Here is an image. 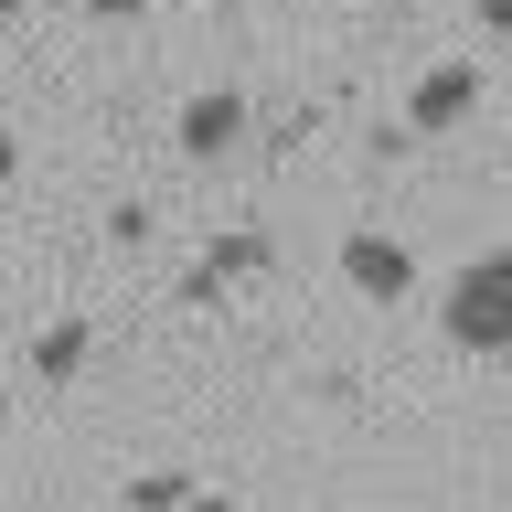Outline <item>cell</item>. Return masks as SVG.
Returning <instances> with one entry per match:
<instances>
[{"label": "cell", "mask_w": 512, "mask_h": 512, "mask_svg": "<svg viewBox=\"0 0 512 512\" xmlns=\"http://www.w3.org/2000/svg\"><path fill=\"white\" fill-rule=\"evenodd\" d=\"M438 320H448V342H459V352H512V246L470 256V267L448 278Z\"/></svg>", "instance_id": "1"}, {"label": "cell", "mask_w": 512, "mask_h": 512, "mask_svg": "<svg viewBox=\"0 0 512 512\" xmlns=\"http://www.w3.org/2000/svg\"><path fill=\"white\" fill-rule=\"evenodd\" d=\"M342 278L363 288V299H406L416 267H406V246H395V235H352V246H342Z\"/></svg>", "instance_id": "2"}, {"label": "cell", "mask_w": 512, "mask_h": 512, "mask_svg": "<svg viewBox=\"0 0 512 512\" xmlns=\"http://www.w3.org/2000/svg\"><path fill=\"white\" fill-rule=\"evenodd\" d=\"M235 139H246V96H235V86H214V96H192V107H182V150L192 160L235 150Z\"/></svg>", "instance_id": "3"}, {"label": "cell", "mask_w": 512, "mask_h": 512, "mask_svg": "<svg viewBox=\"0 0 512 512\" xmlns=\"http://www.w3.org/2000/svg\"><path fill=\"white\" fill-rule=\"evenodd\" d=\"M470 107H480V75H470V64H438V75L406 96V118H416V128H459Z\"/></svg>", "instance_id": "4"}, {"label": "cell", "mask_w": 512, "mask_h": 512, "mask_svg": "<svg viewBox=\"0 0 512 512\" xmlns=\"http://www.w3.org/2000/svg\"><path fill=\"white\" fill-rule=\"evenodd\" d=\"M86 342H96V331H86V320H54V331H43V352H32V363H43V374H75V363H86Z\"/></svg>", "instance_id": "5"}, {"label": "cell", "mask_w": 512, "mask_h": 512, "mask_svg": "<svg viewBox=\"0 0 512 512\" xmlns=\"http://www.w3.org/2000/svg\"><path fill=\"white\" fill-rule=\"evenodd\" d=\"M480 11V32H512V0H470Z\"/></svg>", "instance_id": "6"}, {"label": "cell", "mask_w": 512, "mask_h": 512, "mask_svg": "<svg viewBox=\"0 0 512 512\" xmlns=\"http://www.w3.org/2000/svg\"><path fill=\"white\" fill-rule=\"evenodd\" d=\"M86 11L96 22H128V11H150V0H86Z\"/></svg>", "instance_id": "7"}, {"label": "cell", "mask_w": 512, "mask_h": 512, "mask_svg": "<svg viewBox=\"0 0 512 512\" xmlns=\"http://www.w3.org/2000/svg\"><path fill=\"white\" fill-rule=\"evenodd\" d=\"M11 171H22V150H11V128H0V182H11Z\"/></svg>", "instance_id": "8"}, {"label": "cell", "mask_w": 512, "mask_h": 512, "mask_svg": "<svg viewBox=\"0 0 512 512\" xmlns=\"http://www.w3.org/2000/svg\"><path fill=\"white\" fill-rule=\"evenodd\" d=\"M182 512H224V502H182Z\"/></svg>", "instance_id": "9"}, {"label": "cell", "mask_w": 512, "mask_h": 512, "mask_svg": "<svg viewBox=\"0 0 512 512\" xmlns=\"http://www.w3.org/2000/svg\"><path fill=\"white\" fill-rule=\"evenodd\" d=\"M11 11H22V0H0V22H11Z\"/></svg>", "instance_id": "10"}]
</instances>
